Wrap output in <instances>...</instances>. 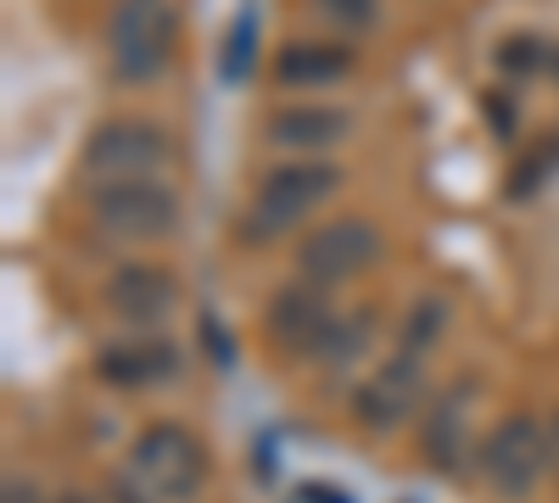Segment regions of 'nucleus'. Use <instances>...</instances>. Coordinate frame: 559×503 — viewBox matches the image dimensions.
<instances>
[{"label": "nucleus", "mask_w": 559, "mask_h": 503, "mask_svg": "<svg viewBox=\"0 0 559 503\" xmlns=\"http://www.w3.org/2000/svg\"><path fill=\"white\" fill-rule=\"evenodd\" d=\"M336 191H342V168L331 157H286V163L263 168V179L252 185V202L236 224V236L247 247H274L292 230H302Z\"/></svg>", "instance_id": "nucleus-1"}, {"label": "nucleus", "mask_w": 559, "mask_h": 503, "mask_svg": "<svg viewBox=\"0 0 559 503\" xmlns=\"http://www.w3.org/2000/svg\"><path fill=\"white\" fill-rule=\"evenodd\" d=\"M481 112H487V129L498 134V141H515L521 134V107H515V96L509 89H481Z\"/></svg>", "instance_id": "nucleus-20"}, {"label": "nucleus", "mask_w": 559, "mask_h": 503, "mask_svg": "<svg viewBox=\"0 0 559 503\" xmlns=\"http://www.w3.org/2000/svg\"><path fill=\"white\" fill-rule=\"evenodd\" d=\"M554 465V453H548V420L532 415V408H521V415H503L481 447H476V470L487 481V492L498 498H526L543 470Z\"/></svg>", "instance_id": "nucleus-7"}, {"label": "nucleus", "mask_w": 559, "mask_h": 503, "mask_svg": "<svg viewBox=\"0 0 559 503\" xmlns=\"http://www.w3.org/2000/svg\"><path fill=\"white\" fill-rule=\"evenodd\" d=\"M426 358H408V352H386L381 358V370H369L358 386H353V397H347V408H353V426L358 431H369V436H386V431H397V426H408L419 408H426Z\"/></svg>", "instance_id": "nucleus-8"}, {"label": "nucleus", "mask_w": 559, "mask_h": 503, "mask_svg": "<svg viewBox=\"0 0 559 503\" xmlns=\"http://www.w3.org/2000/svg\"><path fill=\"white\" fill-rule=\"evenodd\" d=\"M174 168V134L157 118H102L79 146L84 185H118V179H163Z\"/></svg>", "instance_id": "nucleus-3"}, {"label": "nucleus", "mask_w": 559, "mask_h": 503, "mask_svg": "<svg viewBox=\"0 0 559 503\" xmlns=\"http://www.w3.org/2000/svg\"><path fill=\"white\" fill-rule=\"evenodd\" d=\"M179 375V347L163 331H129L96 352V381L112 392H152Z\"/></svg>", "instance_id": "nucleus-12"}, {"label": "nucleus", "mask_w": 559, "mask_h": 503, "mask_svg": "<svg viewBox=\"0 0 559 503\" xmlns=\"http://www.w3.org/2000/svg\"><path fill=\"white\" fill-rule=\"evenodd\" d=\"M358 68V51L353 45H331V39H297L286 45L274 62H269V79L292 96H319V89H336L347 84Z\"/></svg>", "instance_id": "nucleus-14"}, {"label": "nucleus", "mask_w": 559, "mask_h": 503, "mask_svg": "<svg viewBox=\"0 0 559 503\" xmlns=\"http://www.w3.org/2000/svg\"><path fill=\"white\" fill-rule=\"evenodd\" d=\"M107 313L118 319L123 331H163L174 308H179V274L168 263H146V258H129L107 274L102 286Z\"/></svg>", "instance_id": "nucleus-10"}, {"label": "nucleus", "mask_w": 559, "mask_h": 503, "mask_svg": "<svg viewBox=\"0 0 559 503\" xmlns=\"http://www.w3.org/2000/svg\"><path fill=\"white\" fill-rule=\"evenodd\" d=\"M129 481L152 503H197L207 487V447L191 426L152 420L129 442Z\"/></svg>", "instance_id": "nucleus-2"}, {"label": "nucleus", "mask_w": 559, "mask_h": 503, "mask_svg": "<svg viewBox=\"0 0 559 503\" xmlns=\"http://www.w3.org/2000/svg\"><path fill=\"white\" fill-rule=\"evenodd\" d=\"M336 291H319L308 280H286L269 302H263V342L280 352V358H297L308 363L324 342V331H331L336 319Z\"/></svg>", "instance_id": "nucleus-9"}, {"label": "nucleus", "mask_w": 559, "mask_h": 503, "mask_svg": "<svg viewBox=\"0 0 559 503\" xmlns=\"http://www.w3.org/2000/svg\"><path fill=\"white\" fill-rule=\"evenodd\" d=\"M471 408H476V381L453 375L448 386H437L419 408V459L437 476H459L471 459Z\"/></svg>", "instance_id": "nucleus-11"}, {"label": "nucleus", "mask_w": 559, "mask_h": 503, "mask_svg": "<svg viewBox=\"0 0 559 503\" xmlns=\"http://www.w3.org/2000/svg\"><path fill=\"white\" fill-rule=\"evenodd\" d=\"M324 23H336L342 34H369L381 23V0H313Z\"/></svg>", "instance_id": "nucleus-19"}, {"label": "nucleus", "mask_w": 559, "mask_h": 503, "mask_svg": "<svg viewBox=\"0 0 559 503\" xmlns=\"http://www.w3.org/2000/svg\"><path fill=\"white\" fill-rule=\"evenodd\" d=\"M84 213L96 236L123 247H157L179 230V191L168 179H118V185H90Z\"/></svg>", "instance_id": "nucleus-4"}, {"label": "nucleus", "mask_w": 559, "mask_h": 503, "mask_svg": "<svg viewBox=\"0 0 559 503\" xmlns=\"http://www.w3.org/2000/svg\"><path fill=\"white\" fill-rule=\"evenodd\" d=\"M353 129V112L347 107H331V101H292L269 118V146L286 152V157H324L331 146L347 141Z\"/></svg>", "instance_id": "nucleus-13"}, {"label": "nucleus", "mask_w": 559, "mask_h": 503, "mask_svg": "<svg viewBox=\"0 0 559 503\" xmlns=\"http://www.w3.org/2000/svg\"><path fill=\"white\" fill-rule=\"evenodd\" d=\"M492 62H498L503 79L526 84V79H537V73L554 62V51H548V39H543V34H503V39H498V51H492Z\"/></svg>", "instance_id": "nucleus-18"}, {"label": "nucleus", "mask_w": 559, "mask_h": 503, "mask_svg": "<svg viewBox=\"0 0 559 503\" xmlns=\"http://www.w3.org/2000/svg\"><path fill=\"white\" fill-rule=\"evenodd\" d=\"M57 503H102V498H90V492H68V498H57Z\"/></svg>", "instance_id": "nucleus-24"}, {"label": "nucleus", "mask_w": 559, "mask_h": 503, "mask_svg": "<svg viewBox=\"0 0 559 503\" xmlns=\"http://www.w3.org/2000/svg\"><path fill=\"white\" fill-rule=\"evenodd\" d=\"M548 453H554V465H559V408L548 415Z\"/></svg>", "instance_id": "nucleus-23"}, {"label": "nucleus", "mask_w": 559, "mask_h": 503, "mask_svg": "<svg viewBox=\"0 0 559 503\" xmlns=\"http://www.w3.org/2000/svg\"><path fill=\"white\" fill-rule=\"evenodd\" d=\"M554 173H559V134H548V141H537V146H526L515 163H509L503 196H509V202H532Z\"/></svg>", "instance_id": "nucleus-17"}, {"label": "nucleus", "mask_w": 559, "mask_h": 503, "mask_svg": "<svg viewBox=\"0 0 559 503\" xmlns=\"http://www.w3.org/2000/svg\"><path fill=\"white\" fill-rule=\"evenodd\" d=\"M381 230L369 224L364 213H342V218H324L297 241L292 263H297V280L319 286V291H342L353 280H364L369 268L381 263Z\"/></svg>", "instance_id": "nucleus-6"}, {"label": "nucleus", "mask_w": 559, "mask_h": 503, "mask_svg": "<svg viewBox=\"0 0 559 503\" xmlns=\"http://www.w3.org/2000/svg\"><path fill=\"white\" fill-rule=\"evenodd\" d=\"M442 331H448V297H414L403 308V325H397L392 347L408 352V358H431L437 342H442Z\"/></svg>", "instance_id": "nucleus-16"}, {"label": "nucleus", "mask_w": 559, "mask_h": 503, "mask_svg": "<svg viewBox=\"0 0 559 503\" xmlns=\"http://www.w3.org/2000/svg\"><path fill=\"white\" fill-rule=\"evenodd\" d=\"M0 503H45L39 498V487H34V476H7V487H0Z\"/></svg>", "instance_id": "nucleus-21"}, {"label": "nucleus", "mask_w": 559, "mask_h": 503, "mask_svg": "<svg viewBox=\"0 0 559 503\" xmlns=\"http://www.w3.org/2000/svg\"><path fill=\"white\" fill-rule=\"evenodd\" d=\"M174 34H179L174 0H118L112 28H107V68H112V79L123 89L157 84L168 57H174Z\"/></svg>", "instance_id": "nucleus-5"}, {"label": "nucleus", "mask_w": 559, "mask_h": 503, "mask_svg": "<svg viewBox=\"0 0 559 503\" xmlns=\"http://www.w3.org/2000/svg\"><path fill=\"white\" fill-rule=\"evenodd\" d=\"M107 503H152V498H146V492H140V487L123 476V481H112V498H107Z\"/></svg>", "instance_id": "nucleus-22"}, {"label": "nucleus", "mask_w": 559, "mask_h": 503, "mask_svg": "<svg viewBox=\"0 0 559 503\" xmlns=\"http://www.w3.org/2000/svg\"><path fill=\"white\" fill-rule=\"evenodd\" d=\"M369 347H376V308H342L331 319V331H324L319 352L308 358V370L324 375V381H342V375H353L364 363Z\"/></svg>", "instance_id": "nucleus-15"}, {"label": "nucleus", "mask_w": 559, "mask_h": 503, "mask_svg": "<svg viewBox=\"0 0 559 503\" xmlns=\"http://www.w3.org/2000/svg\"><path fill=\"white\" fill-rule=\"evenodd\" d=\"M554 73H559V51H554Z\"/></svg>", "instance_id": "nucleus-25"}]
</instances>
